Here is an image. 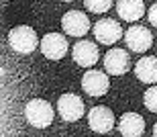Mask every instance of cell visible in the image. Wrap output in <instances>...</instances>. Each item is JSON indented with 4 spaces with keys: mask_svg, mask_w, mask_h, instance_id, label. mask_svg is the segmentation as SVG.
I'll use <instances>...</instances> for the list:
<instances>
[{
    "mask_svg": "<svg viewBox=\"0 0 157 137\" xmlns=\"http://www.w3.org/2000/svg\"><path fill=\"white\" fill-rule=\"evenodd\" d=\"M25 119L31 127L45 129L53 123V107L43 98H33L25 107Z\"/></svg>",
    "mask_w": 157,
    "mask_h": 137,
    "instance_id": "cell-1",
    "label": "cell"
},
{
    "mask_svg": "<svg viewBox=\"0 0 157 137\" xmlns=\"http://www.w3.org/2000/svg\"><path fill=\"white\" fill-rule=\"evenodd\" d=\"M8 45H10L12 51L17 53H33L37 49V33L27 25H21V27H14V29L8 33Z\"/></svg>",
    "mask_w": 157,
    "mask_h": 137,
    "instance_id": "cell-2",
    "label": "cell"
},
{
    "mask_svg": "<svg viewBox=\"0 0 157 137\" xmlns=\"http://www.w3.org/2000/svg\"><path fill=\"white\" fill-rule=\"evenodd\" d=\"M57 113L65 123H76L84 117V102L78 94H61L57 100Z\"/></svg>",
    "mask_w": 157,
    "mask_h": 137,
    "instance_id": "cell-3",
    "label": "cell"
},
{
    "mask_svg": "<svg viewBox=\"0 0 157 137\" xmlns=\"http://www.w3.org/2000/svg\"><path fill=\"white\" fill-rule=\"evenodd\" d=\"M90 18H88L86 12H82V10H70V12H65L63 18H61V29H63L65 35H70V37H84L90 31Z\"/></svg>",
    "mask_w": 157,
    "mask_h": 137,
    "instance_id": "cell-4",
    "label": "cell"
},
{
    "mask_svg": "<svg viewBox=\"0 0 157 137\" xmlns=\"http://www.w3.org/2000/svg\"><path fill=\"white\" fill-rule=\"evenodd\" d=\"M82 88L86 92L88 96H94V98H98V96H104L110 88V80H108V74L100 70H88L82 78Z\"/></svg>",
    "mask_w": 157,
    "mask_h": 137,
    "instance_id": "cell-5",
    "label": "cell"
},
{
    "mask_svg": "<svg viewBox=\"0 0 157 137\" xmlns=\"http://www.w3.org/2000/svg\"><path fill=\"white\" fill-rule=\"evenodd\" d=\"M124 43L127 47L135 53H145L147 49L153 45V35L147 27H141V25H133L131 29H127L124 33Z\"/></svg>",
    "mask_w": 157,
    "mask_h": 137,
    "instance_id": "cell-6",
    "label": "cell"
},
{
    "mask_svg": "<svg viewBox=\"0 0 157 137\" xmlns=\"http://www.w3.org/2000/svg\"><path fill=\"white\" fill-rule=\"evenodd\" d=\"M92 33L96 37V41L102 43V45H114L122 37L121 25L114 18H100V21H96L92 27Z\"/></svg>",
    "mask_w": 157,
    "mask_h": 137,
    "instance_id": "cell-7",
    "label": "cell"
},
{
    "mask_svg": "<svg viewBox=\"0 0 157 137\" xmlns=\"http://www.w3.org/2000/svg\"><path fill=\"white\" fill-rule=\"evenodd\" d=\"M39 49L47 60L57 61L61 57H65V53H67V39L61 33H47L39 41Z\"/></svg>",
    "mask_w": 157,
    "mask_h": 137,
    "instance_id": "cell-8",
    "label": "cell"
},
{
    "mask_svg": "<svg viewBox=\"0 0 157 137\" xmlns=\"http://www.w3.org/2000/svg\"><path fill=\"white\" fill-rule=\"evenodd\" d=\"M104 70L110 76H124L131 70V57H128V53L121 47L108 49L104 55Z\"/></svg>",
    "mask_w": 157,
    "mask_h": 137,
    "instance_id": "cell-9",
    "label": "cell"
},
{
    "mask_svg": "<svg viewBox=\"0 0 157 137\" xmlns=\"http://www.w3.org/2000/svg\"><path fill=\"white\" fill-rule=\"evenodd\" d=\"M88 125L96 133H108L114 127V115L108 107H92L88 113Z\"/></svg>",
    "mask_w": 157,
    "mask_h": 137,
    "instance_id": "cell-10",
    "label": "cell"
},
{
    "mask_svg": "<svg viewBox=\"0 0 157 137\" xmlns=\"http://www.w3.org/2000/svg\"><path fill=\"white\" fill-rule=\"evenodd\" d=\"M71 57H74V61H76L78 66L82 68H92L94 64H98L100 60V51L98 47H96V43L92 41H78L76 45H74V49H71Z\"/></svg>",
    "mask_w": 157,
    "mask_h": 137,
    "instance_id": "cell-11",
    "label": "cell"
},
{
    "mask_svg": "<svg viewBox=\"0 0 157 137\" xmlns=\"http://www.w3.org/2000/svg\"><path fill=\"white\" fill-rule=\"evenodd\" d=\"M118 131L124 137H139L145 133V119L137 113H124L118 119Z\"/></svg>",
    "mask_w": 157,
    "mask_h": 137,
    "instance_id": "cell-12",
    "label": "cell"
},
{
    "mask_svg": "<svg viewBox=\"0 0 157 137\" xmlns=\"http://www.w3.org/2000/svg\"><path fill=\"white\" fill-rule=\"evenodd\" d=\"M118 17L127 23H135L145 14V2L143 0H118L117 4Z\"/></svg>",
    "mask_w": 157,
    "mask_h": 137,
    "instance_id": "cell-13",
    "label": "cell"
},
{
    "mask_svg": "<svg viewBox=\"0 0 157 137\" xmlns=\"http://www.w3.org/2000/svg\"><path fill=\"white\" fill-rule=\"evenodd\" d=\"M135 76L145 84H155L157 82V57L145 55L135 64Z\"/></svg>",
    "mask_w": 157,
    "mask_h": 137,
    "instance_id": "cell-14",
    "label": "cell"
},
{
    "mask_svg": "<svg viewBox=\"0 0 157 137\" xmlns=\"http://www.w3.org/2000/svg\"><path fill=\"white\" fill-rule=\"evenodd\" d=\"M84 4L90 12H96V14H104V12L110 10L112 0H84Z\"/></svg>",
    "mask_w": 157,
    "mask_h": 137,
    "instance_id": "cell-15",
    "label": "cell"
},
{
    "mask_svg": "<svg viewBox=\"0 0 157 137\" xmlns=\"http://www.w3.org/2000/svg\"><path fill=\"white\" fill-rule=\"evenodd\" d=\"M143 102H145V107L149 108L151 113H157V86H151L149 90H145Z\"/></svg>",
    "mask_w": 157,
    "mask_h": 137,
    "instance_id": "cell-16",
    "label": "cell"
},
{
    "mask_svg": "<svg viewBox=\"0 0 157 137\" xmlns=\"http://www.w3.org/2000/svg\"><path fill=\"white\" fill-rule=\"evenodd\" d=\"M147 18H149V23L157 29V2H155V4H151V8L147 10Z\"/></svg>",
    "mask_w": 157,
    "mask_h": 137,
    "instance_id": "cell-17",
    "label": "cell"
},
{
    "mask_svg": "<svg viewBox=\"0 0 157 137\" xmlns=\"http://www.w3.org/2000/svg\"><path fill=\"white\" fill-rule=\"evenodd\" d=\"M153 135L157 137V123H155V125H153Z\"/></svg>",
    "mask_w": 157,
    "mask_h": 137,
    "instance_id": "cell-18",
    "label": "cell"
},
{
    "mask_svg": "<svg viewBox=\"0 0 157 137\" xmlns=\"http://www.w3.org/2000/svg\"><path fill=\"white\" fill-rule=\"evenodd\" d=\"M61 2H74V0H61Z\"/></svg>",
    "mask_w": 157,
    "mask_h": 137,
    "instance_id": "cell-19",
    "label": "cell"
}]
</instances>
